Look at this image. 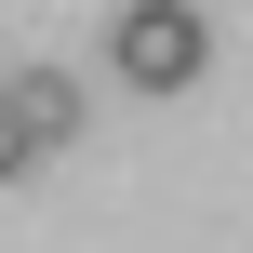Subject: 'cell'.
I'll return each instance as SVG.
<instances>
[{
    "instance_id": "cell-1",
    "label": "cell",
    "mask_w": 253,
    "mask_h": 253,
    "mask_svg": "<svg viewBox=\"0 0 253 253\" xmlns=\"http://www.w3.org/2000/svg\"><path fill=\"white\" fill-rule=\"evenodd\" d=\"M200 67H213L200 0H133V13H120V80H133V93H187Z\"/></svg>"
},
{
    "instance_id": "cell-2",
    "label": "cell",
    "mask_w": 253,
    "mask_h": 253,
    "mask_svg": "<svg viewBox=\"0 0 253 253\" xmlns=\"http://www.w3.org/2000/svg\"><path fill=\"white\" fill-rule=\"evenodd\" d=\"M0 107L27 120V147H40V160L80 133V80H67V67H13V80H0Z\"/></svg>"
},
{
    "instance_id": "cell-3",
    "label": "cell",
    "mask_w": 253,
    "mask_h": 253,
    "mask_svg": "<svg viewBox=\"0 0 253 253\" xmlns=\"http://www.w3.org/2000/svg\"><path fill=\"white\" fill-rule=\"evenodd\" d=\"M27 160H40V147H27V120H13V107H0V187H13V173H27Z\"/></svg>"
}]
</instances>
